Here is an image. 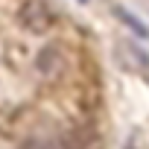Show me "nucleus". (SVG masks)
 Masks as SVG:
<instances>
[{
    "label": "nucleus",
    "instance_id": "nucleus-1",
    "mask_svg": "<svg viewBox=\"0 0 149 149\" xmlns=\"http://www.w3.org/2000/svg\"><path fill=\"white\" fill-rule=\"evenodd\" d=\"M18 18L29 32H47L53 26V21H56V15L50 12V6L44 0H26L21 6V12H18Z\"/></svg>",
    "mask_w": 149,
    "mask_h": 149
},
{
    "label": "nucleus",
    "instance_id": "nucleus-2",
    "mask_svg": "<svg viewBox=\"0 0 149 149\" xmlns=\"http://www.w3.org/2000/svg\"><path fill=\"white\" fill-rule=\"evenodd\" d=\"M114 15H117V18H120V21H123V24H126V26H129V29L137 35V38H149V29H146V24H140V21H137V18L129 12V9H123V6H114Z\"/></svg>",
    "mask_w": 149,
    "mask_h": 149
},
{
    "label": "nucleus",
    "instance_id": "nucleus-3",
    "mask_svg": "<svg viewBox=\"0 0 149 149\" xmlns=\"http://www.w3.org/2000/svg\"><path fill=\"white\" fill-rule=\"evenodd\" d=\"M26 149H58L56 143H47V140H35V143H29Z\"/></svg>",
    "mask_w": 149,
    "mask_h": 149
}]
</instances>
